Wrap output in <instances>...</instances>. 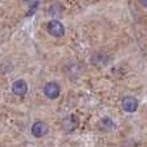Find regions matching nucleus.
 Masks as SVG:
<instances>
[{"label":"nucleus","instance_id":"nucleus-5","mask_svg":"<svg viewBox=\"0 0 147 147\" xmlns=\"http://www.w3.org/2000/svg\"><path fill=\"white\" fill-rule=\"evenodd\" d=\"M28 90V85L25 80L20 79V80H16L12 85V92L16 94V96H20V97H23Z\"/></svg>","mask_w":147,"mask_h":147},{"label":"nucleus","instance_id":"nucleus-4","mask_svg":"<svg viewBox=\"0 0 147 147\" xmlns=\"http://www.w3.org/2000/svg\"><path fill=\"white\" fill-rule=\"evenodd\" d=\"M31 133H32V136L36 138L44 137V136L48 133V125L44 121H41V120H38V121H35L32 124V127H31Z\"/></svg>","mask_w":147,"mask_h":147},{"label":"nucleus","instance_id":"nucleus-3","mask_svg":"<svg viewBox=\"0 0 147 147\" xmlns=\"http://www.w3.org/2000/svg\"><path fill=\"white\" fill-rule=\"evenodd\" d=\"M121 107L125 112H129V114L136 112L138 109V99L134 98V97H132V96L124 97L121 101Z\"/></svg>","mask_w":147,"mask_h":147},{"label":"nucleus","instance_id":"nucleus-6","mask_svg":"<svg viewBox=\"0 0 147 147\" xmlns=\"http://www.w3.org/2000/svg\"><path fill=\"white\" fill-rule=\"evenodd\" d=\"M78 127H79V119L75 116V115H70V116H67L66 119H65L63 128L66 132L71 133L75 129H78Z\"/></svg>","mask_w":147,"mask_h":147},{"label":"nucleus","instance_id":"nucleus-1","mask_svg":"<svg viewBox=\"0 0 147 147\" xmlns=\"http://www.w3.org/2000/svg\"><path fill=\"white\" fill-rule=\"evenodd\" d=\"M47 30L54 38H62L65 35V26L57 20L49 21L48 25H47Z\"/></svg>","mask_w":147,"mask_h":147},{"label":"nucleus","instance_id":"nucleus-2","mask_svg":"<svg viewBox=\"0 0 147 147\" xmlns=\"http://www.w3.org/2000/svg\"><path fill=\"white\" fill-rule=\"evenodd\" d=\"M44 94L47 96V98L49 99H57L61 94V86L54 81H49L44 86Z\"/></svg>","mask_w":147,"mask_h":147},{"label":"nucleus","instance_id":"nucleus-7","mask_svg":"<svg viewBox=\"0 0 147 147\" xmlns=\"http://www.w3.org/2000/svg\"><path fill=\"white\" fill-rule=\"evenodd\" d=\"M99 127L103 130H111V129H114L115 124L110 117H103V119L99 120Z\"/></svg>","mask_w":147,"mask_h":147},{"label":"nucleus","instance_id":"nucleus-8","mask_svg":"<svg viewBox=\"0 0 147 147\" xmlns=\"http://www.w3.org/2000/svg\"><path fill=\"white\" fill-rule=\"evenodd\" d=\"M138 1H140V4L142 5L143 8H146L147 9V0H138Z\"/></svg>","mask_w":147,"mask_h":147}]
</instances>
